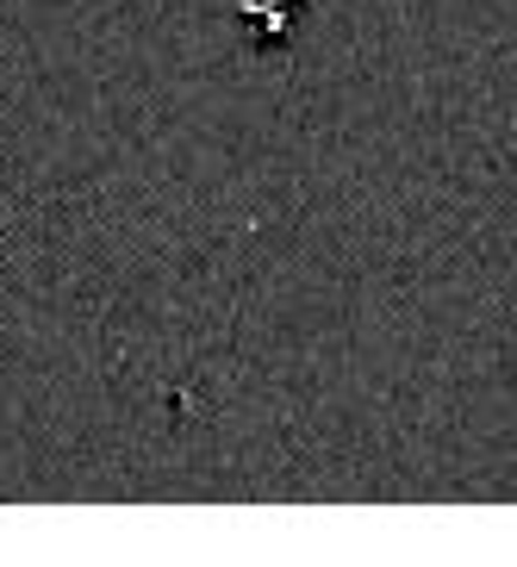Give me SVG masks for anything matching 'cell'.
Returning a JSON list of instances; mask_svg holds the SVG:
<instances>
[{"mask_svg": "<svg viewBox=\"0 0 517 567\" xmlns=\"http://www.w3.org/2000/svg\"><path fill=\"white\" fill-rule=\"evenodd\" d=\"M250 19L262 25L268 38H281V25H287V7H262V0H250Z\"/></svg>", "mask_w": 517, "mask_h": 567, "instance_id": "1", "label": "cell"}]
</instances>
